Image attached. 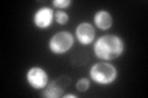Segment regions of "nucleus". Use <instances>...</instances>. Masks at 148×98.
I'll list each match as a JSON object with an SVG mask.
<instances>
[{"label":"nucleus","mask_w":148,"mask_h":98,"mask_svg":"<svg viewBox=\"0 0 148 98\" xmlns=\"http://www.w3.org/2000/svg\"><path fill=\"white\" fill-rule=\"evenodd\" d=\"M92 52L101 62H111L125 52V41L117 34H105L95 39Z\"/></svg>","instance_id":"obj_1"},{"label":"nucleus","mask_w":148,"mask_h":98,"mask_svg":"<svg viewBox=\"0 0 148 98\" xmlns=\"http://www.w3.org/2000/svg\"><path fill=\"white\" fill-rule=\"evenodd\" d=\"M89 76L98 85L108 86L116 81L119 72L117 69L109 62H99L90 68Z\"/></svg>","instance_id":"obj_2"},{"label":"nucleus","mask_w":148,"mask_h":98,"mask_svg":"<svg viewBox=\"0 0 148 98\" xmlns=\"http://www.w3.org/2000/svg\"><path fill=\"white\" fill-rule=\"evenodd\" d=\"M74 45V36L68 31H61L54 33L48 42V48L51 53L56 55H62L68 53Z\"/></svg>","instance_id":"obj_3"},{"label":"nucleus","mask_w":148,"mask_h":98,"mask_svg":"<svg viewBox=\"0 0 148 98\" xmlns=\"http://www.w3.org/2000/svg\"><path fill=\"white\" fill-rule=\"evenodd\" d=\"M26 81L34 90H43L48 85V74L41 66H31L26 72Z\"/></svg>","instance_id":"obj_4"},{"label":"nucleus","mask_w":148,"mask_h":98,"mask_svg":"<svg viewBox=\"0 0 148 98\" xmlns=\"http://www.w3.org/2000/svg\"><path fill=\"white\" fill-rule=\"evenodd\" d=\"M54 20V10L48 6L40 7L35 11L34 16H32V21L34 25L38 30H46L52 25V22Z\"/></svg>","instance_id":"obj_5"},{"label":"nucleus","mask_w":148,"mask_h":98,"mask_svg":"<svg viewBox=\"0 0 148 98\" xmlns=\"http://www.w3.org/2000/svg\"><path fill=\"white\" fill-rule=\"evenodd\" d=\"M69 85L68 77H59L57 80L48 82V85L43 88L42 97L46 98H59L64 95V90Z\"/></svg>","instance_id":"obj_6"},{"label":"nucleus","mask_w":148,"mask_h":98,"mask_svg":"<svg viewBox=\"0 0 148 98\" xmlns=\"http://www.w3.org/2000/svg\"><path fill=\"white\" fill-rule=\"evenodd\" d=\"M95 28L89 22H80L75 28V39L82 45H89L94 43L95 39Z\"/></svg>","instance_id":"obj_7"},{"label":"nucleus","mask_w":148,"mask_h":98,"mask_svg":"<svg viewBox=\"0 0 148 98\" xmlns=\"http://www.w3.org/2000/svg\"><path fill=\"white\" fill-rule=\"evenodd\" d=\"M95 26L101 31H108L114 25L112 15L108 10H98L92 16Z\"/></svg>","instance_id":"obj_8"},{"label":"nucleus","mask_w":148,"mask_h":98,"mask_svg":"<svg viewBox=\"0 0 148 98\" xmlns=\"http://www.w3.org/2000/svg\"><path fill=\"white\" fill-rule=\"evenodd\" d=\"M54 21L58 25H66L69 21V15L64 10H56L54 11Z\"/></svg>","instance_id":"obj_9"},{"label":"nucleus","mask_w":148,"mask_h":98,"mask_svg":"<svg viewBox=\"0 0 148 98\" xmlns=\"http://www.w3.org/2000/svg\"><path fill=\"white\" fill-rule=\"evenodd\" d=\"M75 87H77V91H78V92H80V93L86 92V91L90 88V81H89V78H86V77H80L79 80L77 81Z\"/></svg>","instance_id":"obj_10"},{"label":"nucleus","mask_w":148,"mask_h":98,"mask_svg":"<svg viewBox=\"0 0 148 98\" xmlns=\"http://www.w3.org/2000/svg\"><path fill=\"white\" fill-rule=\"evenodd\" d=\"M52 5L54 6V9H57V10H66L67 7L72 5V1L71 0H53Z\"/></svg>","instance_id":"obj_11"},{"label":"nucleus","mask_w":148,"mask_h":98,"mask_svg":"<svg viewBox=\"0 0 148 98\" xmlns=\"http://www.w3.org/2000/svg\"><path fill=\"white\" fill-rule=\"evenodd\" d=\"M64 98H77V95H73V93H68V95H63Z\"/></svg>","instance_id":"obj_12"}]
</instances>
